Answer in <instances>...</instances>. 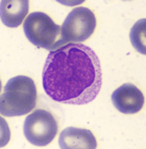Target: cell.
<instances>
[{"instance_id":"9c48e42d","label":"cell","mask_w":146,"mask_h":149,"mask_svg":"<svg viewBox=\"0 0 146 149\" xmlns=\"http://www.w3.org/2000/svg\"><path fill=\"white\" fill-rule=\"evenodd\" d=\"M145 24L146 20L145 19H141V20L137 21L135 25L131 27V33H129V38H131V42L133 44L137 51H139L142 54H145L146 49H145Z\"/></svg>"},{"instance_id":"6da1fadb","label":"cell","mask_w":146,"mask_h":149,"mask_svg":"<svg viewBox=\"0 0 146 149\" xmlns=\"http://www.w3.org/2000/svg\"><path fill=\"white\" fill-rule=\"evenodd\" d=\"M43 89L53 101L72 105L90 103L102 86L101 65L92 48L69 43L48 53L42 71Z\"/></svg>"},{"instance_id":"3957f363","label":"cell","mask_w":146,"mask_h":149,"mask_svg":"<svg viewBox=\"0 0 146 149\" xmlns=\"http://www.w3.org/2000/svg\"><path fill=\"white\" fill-rule=\"evenodd\" d=\"M23 30L27 40L39 48L52 51L63 46L61 26L55 24L45 13L29 14L23 23Z\"/></svg>"},{"instance_id":"ba28073f","label":"cell","mask_w":146,"mask_h":149,"mask_svg":"<svg viewBox=\"0 0 146 149\" xmlns=\"http://www.w3.org/2000/svg\"><path fill=\"white\" fill-rule=\"evenodd\" d=\"M28 8V0H2L0 8L1 21L8 27H18L27 15Z\"/></svg>"},{"instance_id":"8992f818","label":"cell","mask_w":146,"mask_h":149,"mask_svg":"<svg viewBox=\"0 0 146 149\" xmlns=\"http://www.w3.org/2000/svg\"><path fill=\"white\" fill-rule=\"evenodd\" d=\"M115 109L122 114H136L144 105L143 93L133 84H123L115 90L111 96Z\"/></svg>"},{"instance_id":"7a4b0ae2","label":"cell","mask_w":146,"mask_h":149,"mask_svg":"<svg viewBox=\"0 0 146 149\" xmlns=\"http://www.w3.org/2000/svg\"><path fill=\"white\" fill-rule=\"evenodd\" d=\"M37 102V88L28 76L18 75L8 79L1 94L0 113L5 117H20L31 112Z\"/></svg>"},{"instance_id":"52a82bcc","label":"cell","mask_w":146,"mask_h":149,"mask_svg":"<svg viewBox=\"0 0 146 149\" xmlns=\"http://www.w3.org/2000/svg\"><path fill=\"white\" fill-rule=\"evenodd\" d=\"M62 149H95L97 142L91 130L78 127L65 128L59 138Z\"/></svg>"},{"instance_id":"5b68a950","label":"cell","mask_w":146,"mask_h":149,"mask_svg":"<svg viewBox=\"0 0 146 149\" xmlns=\"http://www.w3.org/2000/svg\"><path fill=\"white\" fill-rule=\"evenodd\" d=\"M57 132V120L46 109H36L26 117L23 124V134L26 140L36 146H46L51 143Z\"/></svg>"},{"instance_id":"277c9868","label":"cell","mask_w":146,"mask_h":149,"mask_svg":"<svg viewBox=\"0 0 146 149\" xmlns=\"http://www.w3.org/2000/svg\"><path fill=\"white\" fill-rule=\"evenodd\" d=\"M96 28L94 13L85 6L74 8L68 14L61 26L62 45L78 43L88 40Z\"/></svg>"}]
</instances>
